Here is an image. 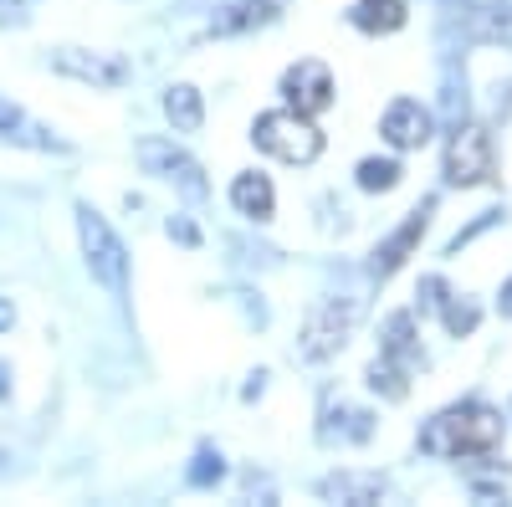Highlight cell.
<instances>
[{
	"instance_id": "obj_12",
	"label": "cell",
	"mask_w": 512,
	"mask_h": 507,
	"mask_svg": "<svg viewBox=\"0 0 512 507\" xmlns=\"http://www.w3.org/2000/svg\"><path fill=\"white\" fill-rule=\"evenodd\" d=\"M318 497H323V502H344V507H369V502L390 497V482H384L379 472H354V467H344V472H333V477L318 482Z\"/></svg>"
},
{
	"instance_id": "obj_16",
	"label": "cell",
	"mask_w": 512,
	"mask_h": 507,
	"mask_svg": "<svg viewBox=\"0 0 512 507\" xmlns=\"http://www.w3.org/2000/svg\"><path fill=\"white\" fill-rule=\"evenodd\" d=\"M369 436H374V415H369V410H354V405H344V400H338V410H328V420L318 426V441H323V446H333V441L364 446Z\"/></svg>"
},
{
	"instance_id": "obj_23",
	"label": "cell",
	"mask_w": 512,
	"mask_h": 507,
	"mask_svg": "<svg viewBox=\"0 0 512 507\" xmlns=\"http://www.w3.org/2000/svg\"><path fill=\"white\" fill-rule=\"evenodd\" d=\"M441 318H446V333H451V338H466V333L482 323V308H477L472 298H446V303H441Z\"/></svg>"
},
{
	"instance_id": "obj_28",
	"label": "cell",
	"mask_w": 512,
	"mask_h": 507,
	"mask_svg": "<svg viewBox=\"0 0 512 507\" xmlns=\"http://www.w3.org/2000/svg\"><path fill=\"white\" fill-rule=\"evenodd\" d=\"M16 323V308H11V298H0V333H6Z\"/></svg>"
},
{
	"instance_id": "obj_11",
	"label": "cell",
	"mask_w": 512,
	"mask_h": 507,
	"mask_svg": "<svg viewBox=\"0 0 512 507\" xmlns=\"http://www.w3.org/2000/svg\"><path fill=\"white\" fill-rule=\"evenodd\" d=\"M0 144L11 149H36V154H67V139H57L47 123H36L21 103L0 98Z\"/></svg>"
},
{
	"instance_id": "obj_31",
	"label": "cell",
	"mask_w": 512,
	"mask_h": 507,
	"mask_svg": "<svg viewBox=\"0 0 512 507\" xmlns=\"http://www.w3.org/2000/svg\"><path fill=\"white\" fill-rule=\"evenodd\" d=\"M0 461H6V456H0Z\"/></svg>"
},
{
	"instance_id": "obj_21",
	"label": "cell",
	"mask_w": 512,
	"mask_h": 507,
	"mask_svg": "<svg viewBox=\"0 0 512 507\" xmlns=\"http://www.w3.org/2000/svg\"><path fill=\"white\" fill-rule=\"evenodd\" d=\"M400 159H364L359 164V190H369V195H384V190H395L400 185Z\"/></svg>"
},
{
	"instance_id": "obj_9",
	"label": "cell",
	"mask_w": 512,
	"mask_h": 507,
	"mask_svg": "<svg viewBox=\"0 0 512 507\" xmlns=\"http://www.w3.org/2000/svg\"><path fill=\"white\" fill-rule=\"evenodd\" d=\"M333 72L323 67V62H313V57H303V62H292L287 72H282V98H287V108H297V113H308V118H318V113H328L333 108Z\"/></svg>"
},
{
	"instance_id": "obj_4",
	"label": "cell",
	"mask_w": 512,
	"mask_h": 507,
	"mask_svg": "<svg viewBox=\"0 0 512 507\" xmlns=\"http://www.w3.org/2000/svg\"><path fill=\"white\" fill-rule=\"evenodd\" d=\"M77 241H82V257H88V272L113 298H128V246L103 221V210H93L88 200H77Z\"/></svg>"
},
{
	"instance_id": "obj_17",
	"label": "cell",
	"mask_w": 512,
	"mask_h": 507,
	"mask_svg": "<svg viewBox=\"0 0 512 507\" xmlns=\"http://www.w3.org/2000/svg\"><path fill=\"white\" fill-rule=\"evenodd\" d=\"M349 21L364 31V36H390L410 21V6L405 0H354L349 6Z\"/></svg>"
},
{
	"instance_id": "obj_3",
	"label": "cell",
	"mask_w": 512,
	"mask_h": 507,
	"mask_svg": "<svg viewBox=\"0 0 512 507\" xmlns=\"http://www.w3.org/2000/svg\"><path fill=\"white\" fill-rule=\"evenodd\" d=\"M359 318H364V303H359V298H323V303L308 313L303 333H297V359H303V364H328V359H338V354L349 349Z\"/></svg>"
},
{
	"instance_id": "obj_30",
	"label": "cell",
	"mask_w": 512,
	"mask_h": 507,
	"mask_svg": "<svg viewBox=\"0 0 512 507\" xmlns=\"http://www.w3.org/2000/svg\"><path fill=\"white\" fill-rule=\"evenodd\" d=\"M446 6H472V0H446Z\"/></svg>"
},
{
	"instance_id": "obj_26",
	"label": "cell",
	"mask_w": 512,
	"mask_h": 507,
	"mask_svg": "<svg viewBox=\"0 0 512 507\" xmlns=\"http://www.w3.org/2000/svg\"><path fill=\"white\" fill-rule=\"evenodd\" d=\"M420 292H425V298H420V313H441V303H446V282H441V277H425Z\"/></svg>"
},
{
	"instance_id": "obj_2",
	"label": "cell",
	"mask_w": 512,
	"mask_h": 507,
	"mask_svg": "<svg viewBox=\"0 0 512 507\" xmlns=\"http://www.w3.org/2000/svg\"><path fill=\"white\" fill-rule=\"evenodd\" d=\"M251 144L282 164H313L323 154V129L297 108H272V113H256Z\"/></svg>"
},
{
	"instance_id": "obj_25",
	"label": "cell",
	"mask_w": 512,
	"mask_h": 507,
	"mask_svg": "<svg viewBox=\"0 0 512 507\" xmlns=\"http://www.w3.org/2000/svg\"><path fill=\"white\" fill-rule=\"evenodd\" d=\"M36 11V0H0V26H26Z\"/></svg>"
},
{
	"instance_id": "obj_18",
	"label": "cell",
	"mask_w": 512,
	"mask_h": 507,
	"mask_svg": "<svg viewBox=\"0 0 512 507\" xmlns=\"http://www.w3.org/2000/svg\"><path fill=\"white\" fill-rule=\"evenodd\" d=\"M164 118L175 123V134H200V123H205V98H200V88H190V82L164 88Z\"/></svg>"
},
{
	"instance_id": "obj_7",
	"label": "cell",
	"mask_w": 512,
	"mask_h": 507,
	"mask_svg": "<svg viewBox=\"0 0 512 507\" xmlns=\"http://www.w3.org/2000/svg\"><path fill=\"white\" fill-rule=\"evenodd\" d=\"M52 72L82 82V88H93V93H118L123 82L134 77V67H128L118 52H93V47H57Z\"/></svg>"
},
{
	"instance_id": "obj_24",
	"label": "cell",
	"mask_w": 512,
	"mask_h": 507,
	"mask_svg": "<svg viewBox=\"0 0 512 507\" xmlns=\"http://www.w3.org/2000/svg\"><path fill=\"white\" fill-rule=\"evenodd\" d=\"M164 231H169V241H180V246H190V251L200 246V226H195L190 216H169Z\"/></svg>"
},
{
	"instance_id": "obj_10",
	"label": "cell",
	"mask_w": 512,
	"mask_h": 507,
	"mask_svg": "<svg viewBox=\"0 0 512 507\" xmlns=\"http://www.w3.org/2000/svg\"><path fill=\"white\" fill-rule=\"evenodd\" d=\"M379 134H384V144L390 149H425L431 144V134H436V118H431V108H420L415 98H395L390 108H384V118H379Z\"/></svg>"
},
{
	"instance_id": "obj_27",
	"label": "cell",
	"mask_w": 512,
	"mask_h": 507,
	"mask_svg": "<svg viewBox=\"0 0 512 507\" xmlns=\"http://www.w3.org/2000/svg\"><path fill=\"white\" fill-rule=\"evenodd\" d=\"M497 313H502V318H512V277H507V282H502V292H497Z\"/></svg>"
},
{
	"instance_id": "obj_1",
	"label": "cell",
	"mask_w": 512,
	"mask_h": 507,
	"mask_svg": "<svg viewBox=\"0 0 512 507\" xmlns=\"http://www.w3.org/2000/svg\"><path fill=\"white\" fill-rule=\"evenodd\" d=\"M502 446V410L482 400H461L420 426L425 456H492Z\"/></svg>"
},
{
	"instance_id": "obj_20",
	"label": "cell",
	"mask_w": 512,
	"mask_h": 507,
	"mask_svg": "<svg viewBox=\"0 0 512 507\" xmlns=\"http://www.w3.org/2000/svg\"><path fill=\"white\" fill-rule=\"evenodd\" d=\"M472 36L477 41H512V6L507 0H487L472 11Z\"/></svg>"
},
{
	"instance_id": "obj_13",
	"label": "cell",
	"mask_w": 512,
	"mask_h": 507,
	"mask_svg": "<svg viewBox=\"0 0 512 507\" xmlns=\"http://www.w3.org/2000/svg\"><path fill=\"white\" fill-rule=\"evenodd\" d=\"M282 11H277V0H236V6L216 11L205 26V36H246V31H262L272 26Z\"/></svg>"
},
{
	"instance_id": "obj_5",
	"label": "cell",
	"mask_w": 512,
	"mask_h": 507,
	"mask_svg": "<svg viewBox=\"0 0 512 507\" xmlns=\"http://www.w3.org/2000/svg\"><path fill=\"white\" fill-rule=\"evenodd\" d=\"M441 175L456 190H477L497 175V149H492V134L482 129V123L456 118V129L446 139V154H441Z\"/></svg>"
},
{
	"instance_id": "obj_15",
	"label": "cell",
	"mask_w": 512,
	"mask_h": 507,
	"mask_svg": "<svg viewBox=\"0 0 512 507\" xmlns=\"http://www.w3.org/2000/svg\"><path fill=\"white\" fill-rule=\"evenodd\" d=\"M379 354H384V359H395V364H405V369L425 364V354H420V338H415V313H390V318H384Z\"/></svg>"
},
{
	"instance_id": "obj_8",
	"label": "cell",
	"mask_w": 512,
	"mask_h": 507,
	"mask_svg": "<svg viewBox=\"0 0 512 507\" xmlns=\"http://www.w3.org/2000/svg\"><path fill=\"white\" fill-rule=\"evenodd\" d=\"M431 216H436V200H420L410 216L384 236L379 246H374V257H369V277H379V282H390L410 257H415V246H420V236H425V226H431Z\"/></svg>"
},
{
	"instance_id": "obj_19",
	"label": "cell",
	"mask_w": 512,
	"mask_h": 507,
	"mask_svg": "<svg viewBox=\"0 0 512 507\" xmlns=\"http://www.w3.org/2000/svg\"><path fill=\"white\" fill-rule=\"evenodd\" d=\"M364 385H369L374 395H384V400H405V395H410V369L379 354V359L364 369Z\"/></svg>"
},
{
	"instance_id": "obj_22",
	"label": "cell",
	"mask_w": 512,
	"mask_h": 507,
	"mask_svg": "<svg viewBox=\"0 0 512 507\" xmlns=\"http://www.w3.org/2000/svg\"><path fill=\"white\" fill-rule=\"evenodd\" d=\"M221 477H226V456H221L216 446H200V451H195V461H190V472H185V482L205 492V487H216Z\"/></svg>"
},
{
	"instance_id": "obj_29",
	"label": "cell",
	"mask_w": 512,
	"mask_h": 507,
	"mask_svg": "<svg viewBox=\"0 0 512 507\" xmlns=\"http://www.w3.org/2000/svg\"><path fill=\"white\" fill-rule=\"evenodd\" d=\"M11 395V379H6V369H0V400H6Z\"/></svg>"
},
{
	"instance_id": "obj_14",
	"label": "cell",
	"mask_w": 512,
	"mask_h": 507,
	"mask_svg": "<svg viewBox=\"0 0 512 507\" xmlns=\"http://www.w3.org/2000/svg\"><path fill=\"white\" fill-rule=\"evenodd\" d=\"M231 205L241 210L246 221L267 226V221L277 216V190H272L267 175H256V169H241V175L231 180Z\"/></svg>"
},
{
	"instance_id": "obj_6",
	"label": "cell",
	"mask_w": 512,
	"mask_h": 507,
	"mask_svg": "<svg viewBox=\"0 0 512 507\" xmlns=\"http://www.w3.org/2000/svg\"><path fill=\"white\" fill-rule=\"evenodd\" d=\"M134 154H139V164H144V175H154V180H164V185H175L185 200H210L205 164H200L190 149H180L175 139L144 134V139L134 144Z\"/></svg>"
}]
</instances>
